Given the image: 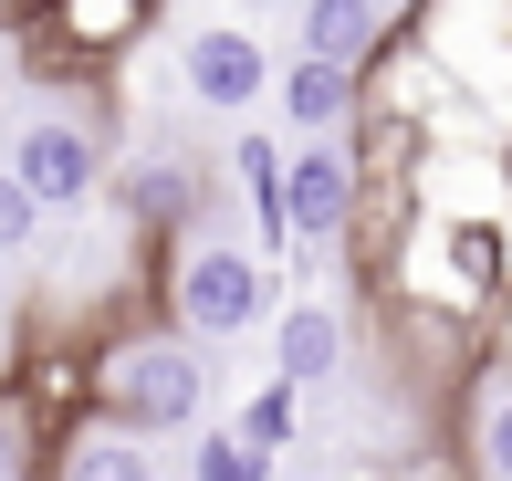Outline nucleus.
<instances>
[{"label": "nucleus", "mask_w": 512, "mask_h": 481, "mask_svg": "<svg viewBox=\"0 0 512 481\" xmlns=\"http://www.w3.org/2000/svg\"><path fill=\"white\" fill-rule=\"evenodd\" d=\"M84 398L168 440V429H199V408H209V356H199L189 325H178V335H168V325H136V335H115V346H95Z\"/></svg>", "instance_id": "obj_1"}, {"label": "nucleus", "mask_w": 512, "mask_h": 481, "mask_svg": "<svg viewBox=\"0 0 512 481\" xmlns=\"http://www.w3.org/2000/svg\"><path fill=\"white\" fill-rule=\"evenodd\" d=\"M168 314L199 335V346H241L283 314V272H272L262 241H189L168 262Z\"/></svg>", "instance_id": "obj_2"}, {"label": "nucleus", "mask_w": 512, "mask_h": 481, "mask_svg": "<svg viewBox=\"0 0 512 481\" xmlns=\"http://www.w3.org/2000/svg\"><path fill=\"white\" fill-rule=\"evenodd\" d=\"M272 74H283V63L262 53V32H251V21H199L189 53H178V84H189L209 116H251V105L272 95Z\"/></svg>", "instance_id": "obj_3"}, {"label": "nucleus", "mask_w": 512, "mask_h": 481, "mask_svg": "<svg viewBox=\"0 0 512 481\" xmlns=\"http://www.w3.org/2000/svg\"><path fill=\"white\" fill-rule=\"evenodd\" d=\"M356 199H366L356 147H345V136H304V147H293V178H283L293 241H345V231H356Z\"/></svg>", "instance_id": "obj_4"}, {"label": "nucleus", "mask_w": 512, "mask_h": 481, "mask_svg": "<svg viewBox=\"0 0 512 481\" xmlns=\"http://www.w3.org/2000/svg\"><path fill=\"white\" fill-rule=\"evenodd\" d=\"M11 168L42 189V210H53V220H84V210L105 199V157H95V136L63 126V116H32V126H21Z\"/></svg>", "instance_id": "obj_5"}, {"label": "nucleus", "mask_w": 512, "mask_h": 481, "mask_svg": "<svg viewBox=\"0 0 512 481\" xmlns=\"http://www.w3.org/2000/svg\"><path fill=\"white\" fill-rule=\"evenodd\" d=\"M272 105H283L293 136H356V116H366V63L293 53L283 74H272Z\"/></svg>", "instance_id": "obj_6"}, {"label": "nucleus", "mask_w": 512, "mask_h": 481, "mask_svg": "<svg viewBox=\"0 0 512 481\" xmlns=\"http://www.w3.org/2000/svg\"><path fill=\"white\" fill-rule=\"evenodd\" d=\"M157 429H136V419H115V408H84V419H63L53 429V471L63 481H157Z\"/></svg>", "instance_id": "obj_7"}, {"label": "nucleus", "mask_w": 512, "mask_h": 481, "mask_svg": "<svg viewBox=\"0 0 512 481\" xmlns=\"http://www.w3.org/2000/svg\"><path fill=\"white\" fill-rule=\"evenodd\" d=\"M345 304H324V293H304V304H283L272 314V366L283 377H304V387H335V366H345Z\"/></svg>", "instance_id": "obj_8"}, {"label": "nucleus", "mask_w": 512, "mask_h": 481, "mask_svg": "<svg viewBox=\"0 0 512 481\" xmlns=\"http://www.w3.org/2000/svg\"><path fill=\"white\" fill-rule=\"evenodd\" d=\"M293 32H304V53L377 63V42H387V0H304V11H293Z\"/></svg>", "instance_id": "obj_9"}, {"label": "nucleus", "mask_w": 512, "mask_h": 481, "mask_svg": "<svg viewBox=\"0 0 512 481\" xmlns=\"http://www.w3.org/2000/svg\"><path fill=\"white\" fill-rule=\"evenodd\" d=\"M230 168H241L251 241H262V251H283V241H293V220H283V178H293V157L272 147V136H241V157H230Z\"/></svg>", "instance_id": "obj_10"}, {"label": "nucleus", "mask_w": 512, "mask_h": 481, "mask_svg": "<svg viewBox=\"0 0 512 481\" xmlns=\"http://www.w3.org/2000/svg\"><path fill=\"white\" fill-rule=\"evenodd\" d=\"M105 199L136 220V231H168V220L199 210V168H126V178H105Z\"/></svg>", "instance_id": "obj_11"}, {"label": "nucleus", "mask_w": 512, "mask_h": 481, "mask_svg": "<svg viewBox=\"0 0 512 481\" xmlns=\"http://www.w3.org/2000/svg\"><path fill=\"white\" fill-rule=\"evenodd\" d=\"M53 32H63V53H126L136 32H147V0H53Z\"/></svg>", "instance_id": "obj_12"}, {"label": "nucleus", "mask_w": 512, "mask_h": 481, "mask_svg": "<svg viewBox=\"0 0 512 481\" xmlns=\"http://www.w3.org/2000/svg\"><path fill=\"white\" fill-rule=\"evenodd\" d=\"M460 450H471V471L512 481V387H502V377H481V387H471V419H460Z\"/></svg>", "instance_id": "obj_13"}, {"label": "nucleus", "mask_w": 512, "mask_h": 481, "mask_svg": "<svg viewBox=\"0 0 512 481\" xmlns=\"http://www.w3.org/2000/svg\"><path fill=\"white\" fill-rule=\"evenodd\" d=\"M241 429H251L262 450H293V440H304V377H283V366H272V377L241 398Z\"/></svg>", "instance_id": "obj_14"}, {"label": "nucleus", "mask_w": 512, "mask_h": 481, "mask_svg": "<svg viewBox=\"0 0 512 481\" xmlns=\"http://www.w3.org/2000/svg\"><path fill=\"white\" fill-rule=\"evenodd\" d=\"M272 461H283V450H262L251 429H209V440H189V481H272Z\"/></svg>", "instance_id": "obj_15"}, {"label": "nucleus", "mask_w": 512, "mask_h": 481, "mask_svg": "<svg viewBox=\"0 0 512 481\" xmlns=\"http://www.w3.org/2000/svg\"><path fill=\"white\" fill-rule=\"evenodd\" d=\"M42 220H53V210H42V189H32L21 168H0V262H11V251H32Z\"/></svg>", "instance_id": "obj_16"}, {"label": "nucleus", "mask_w": 512, "mask_h": 481, "mask_svg": "<svg viewBox=\"0 0 512 481\" xmlns=\"http://www.w3.org/2000/svg\"><path fill=\"white\" fill-rule=\"evenodd\" d=\"M53 471V429H32V408H11V387H0V471Z\"/></svg>", "instance_id": "obj_17"}, {"label": "nucleus", "mask_w": 512, "mask_h": 481, "mask_svg": "<svg viewBox=\"0 0 512 481\" xmlns=\"http://www.w3.org/2000/svg\"><path fill=\"white\" fill-rule=\"evenodd\" d=\"M11 366H21V346H11V325H0V387H11Z\"/></svg>", "instance_id": "obj_18"}]
</instances>
